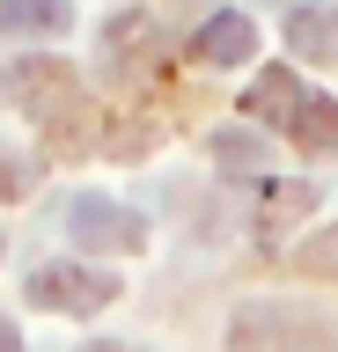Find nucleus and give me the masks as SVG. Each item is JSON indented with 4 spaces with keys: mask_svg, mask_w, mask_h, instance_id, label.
Here are the masks:
<instances>
[{
    "mask_svg": "<svg viewBox=\"0 0 338 352\" xmlns=\"http://www.w3.org/2000/svg\"><path fill=\"white\" fill-rule=\"evenodd\" d=\"M235 352H338V330L316 308L294 301H257L235 316Z\"/></svg>",
    "mask_w": 338,
    "mask_h": 352,
    "instance_id": "nucleus-1",
    "label": "nucleus"
},
{
    "mask_svg": "<svg viewBox=\"0 0 338 352\" xmlns=\"http://www.w3.org/2000/svg\"><path fill=\"white\" fill-rule=\"evenodd\" d=\"M147 235V220L133 213V206H118V198H67V242L74 250H133V242Z\"/></svg>",
    "mask_w": 338,
    "mask_h": 352,
    "instance_id": "nucleus-2",
    "label": "nucleus"
},
{
    "mask_svg": "<svg viewBox=\"0 0 338 352\" xmlns=\"http://www.w3.org/2000/svg\"><path fill=\"white\" fill-rule=\"evenodd\" d=\"M111 294H118V279H111V272H89V264H37V272H30V301H37V308L96 316Z\"/></svg>",
    "mask_w": 338,
    "mask_h": 352,
    "instance_id": "nucleus-3",
    "label": "nucleus"
},
{
    "mask_svg": "<svg viewBox=\"0 0 338 352\" xmlns=\"http://www.w3.org/2000/svg\"><path fill=\"white\" fill-rule=\"evenodd\" d=\"M0 96L23 110V118H67L74 74H67V59H15L8 81H0Z\"/></svg>",
    "mask_w": 338,
    "mask_h": 352,
    "instance_id": "nucleus-4",
    "label": "nucleus"
},
{
    "mask_svg": "<svg viewBox=\"0 0 338 352\" xmlns=\"http://www.w3.org/2000/svg\"><path fill=\"white\" fill-rule=\"evenodd\" d=\"M302 103H309L302 74H294V66H265V74L250 81V96H243V118H265V125L287 132L294 118H302Z\"/></svg>",
    "mask_w": 338,
    "mask_h": 352,
    "instance_id": "nucleus-5",
    "label": "nucleus"
},
{
    "mask_svg": "<svg viewBox=\"0 0 338 352\" xmlns=\"http://www.w3.org/2000/svg\"><path fill=\"white\" fill-rule=\"evenodd\" d=\"M287 44H294V59H338V8L302 0L287 15Z\"/></svg>",
    "mask_w": 338,
    "mask_h": 352,
    "instance_id": "nucleus-6",
    "label": "nucleus"
},
{
    "mask_svg": "<svg viewBox=\"0 0 338 352\" xmlns=\"http://www.w3.org/2000/svg\"><path fill=\"white\" fill-rule=\"evenodd\" d=\"M191 52H199L206 66H243L250 52H257V30H250V15H213L191 37Z\"/></svg>",
    "mask_w": 338,
    "mask_h": 352,
    "instance_id": "nucleus-7",
    "label": "nucleus"
},
{
    "mask_svg": "<svg viewBox=\"0 0 338 352\" xmlns=\"http://www.w3.org/2000/svg\"><path fill=\"white\" fill-rule=\"evenodd\" d=\"M213 162H221L228 184H265L272 176V154L257 132H213Z\"/></svg>",
    "mask_w": 338,
    "mask_h": 352,
    "instance_id": "nucleus-8",
    "label": "nucleus"
},
{
    "mask_svg": "<svg viewBox=\"0 0 338 352\" xmlns=\"http://www.w3.org/2000/svg\"><path fill=\"white\" fill-rule=\"evenodd\" d=\"M0 30H15V37H52V30H67V0H0Z\"/></svg>",
    "mask_w": 338,
    "mask_h": 352,
    "instance_id": "nucleus-9",
    "label": "nucleus"
},
{
    "mask_svg": "<svg viewBox=\"0 0 338 352\" xmlns=\"http://www.w3.org/2000/svg\"><path fill=\"white\" fill-rule=\"evenodd\" d=\"M287 132H294V140H302L309 154L338 147V103H331V96H309V103H302V118H294Z\"/></svg>",
    "mask_w": 338,
    "mask_h": 352,
    "instance_id": "nucleus-10",
    "label": "nucleus"
},
{
    "mask_svg": "<svg viewBox=\"0 0 338 352\" xmlns=\"http://www.w3.org/2000/svg\"><path fill=\"white\" fill-rule=\"evenodd\" d=\"M23 191H30V169L15 154H0V198H23Z\"/></svg>",
    "mask_w": 338,
    "mask_h": 352,
    "instance_id": "nucleus-11",
    "label": "nucleus"
},
{
    "mask_svg": "<svg viewBox=\"0 0 338 352\" xmlns=\"http://www.w3.org/2000/svg\"><path fill=\"white\" fill-rule=\"evenodd\" d=\"M0 352H23V338H15V323L0 316Z\"/></svg>",
    "mask_w": 338,
    "mask_h": 352,
    "instance_id": "nucleus-12",
    "label": "nucleus"
},
{
    "mask_svg": "<svg viewBox=\"0 0 338 352\" xmlns=\"http://www.w3.org/2000/svg\"><path fill=\"white\" fill-rule=\"evenodd\" d=\"M81 352H140V345H111V338H96V345H81Z\"/></svg>",
    "mask_w": 338,
    "mask_h": 352,
    "instance_id": "nucleus-13",
    "label": "nucleus"
}]
</instances>
